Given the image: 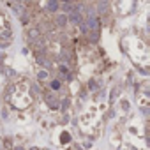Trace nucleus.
<instances>
[{"mask_svg": "<svg viewBox=\"0 0 150 150\" xmlns=\"http://www.w3.org/2000/svg\"><path fill=\"white\" fill-rule=\"evenodd\" d=\"M97 9H99L101 14H106V11H108V0H99Z\"/></svg>", "mask_w": 150, "mask_h": 150, "instance_id": "f257e3e1", "label": "nucleus"}, {"mask_svg": "<svg viewBox=\"0 0 150 150\" xmlns=\"http://www.w3.org/2000/svg\"><path fill=\"white\" fill-rule=\"evenodd\" d=\"M48 11L50 13H57L58 11V0H50L48 2Z\"/></svg>", "mask_w": 150, "mask_h": 150, "instance_id": "f03ea898", "label": "nucleus"}, {"mask_svg": "<svg viewBox=\"0 0 150 150\" xmlns=\"http://www.w3.org/2000/svg\"><path fill=\"white\" fill-rule=\"evenodd\" d=\"M62 9H64V14H69V13L74 9V6H72L71 2H64V4H62Z\"/></svg>", "mask_w": 150, "mask_h": 150, "instance_id": "7ed1b4c3", "label": "nucleus"}, {"mask_svg": "<svg viewBox=\"0 0 150 150\" xmlns=\"http://www.w3.org/2000/svg\"><path fill=\"white\" fill-rule=\"evenodd\" d=\"M65 23H67V16H65V14H58V16H57V25H58V27H64Z\"/></svg>", "mask_w": 150, "mask_h": 150, "instance_id": "20e7f679", "label": "nucleus"}, {"mask_svg": "<svg viewBox=\"0 0 150 150\" xmlns=\"http://www.w3.org/2000/svg\"><path fill=\"white\" fill-rule=\"evenodd\" d=\"M37 62H39L41 65H44V67H48V60H46L44 57H37Z\"/></svg>", "mask_w": 150, "mask_h": 150, "instance_id": "39448f33", "label": "nucleus"}, {"mask_svg": "<svg viewBox=\"0 0 150 150\" xmlns=\"http://www.w3.org/2000/svg\"><path fill=\"white\" fill-rule=\"evenodd\" d=\"M35 35L39 37V30H37V28H32V30H30V37H32V39H35Z\"/></svg>", "mask_w": 150, "mask_h": 150, "instance_id": "423d86ee", "label": "nucleus"}, {"mask_svg": "<svg viewBox=\"0 0 150 150\" xmlns=\"http://www.w3.org/2000/svg\"><path fill=\"white\" fill-rule=\"evenodd\" d=\"M37 76H39L41 80H44V78H48V72H46V71H41V72L37 74Z\"/></svg>", "mask_w": 150, "mask_h": 150, "instance_id": "0eeeda50", "label": "nucleus"}, {"mask_svg": "<svg viewBox=\"0 0 150 150\" xmlns=\"http://www.w3.org/2000/svg\"><path fill=\"white\" fill-rule=\"evenodd\" d=\"M60 57H62V58H65V60H67V58H69V53H67V51H64V53H62V55H60Z\"/></svg>", "mask_w": 150, "mask_h": 150, "instance_id": "6e6552de", "label": "nucleus"}, {"mask_svg": "<svg viewBox=\"0 0 150 150\" xmlns=\"http://www.w3.org/2000/svg\"><path fill=\"white\" fill-rule=\"evenodd\" d=\"M62 2H72V0H62Z\"/></svg>", "mask_w": 150, "mask_h": 150, "instance_id": "1a4fd4ad", "label": "nucleus"}]
</instances>
